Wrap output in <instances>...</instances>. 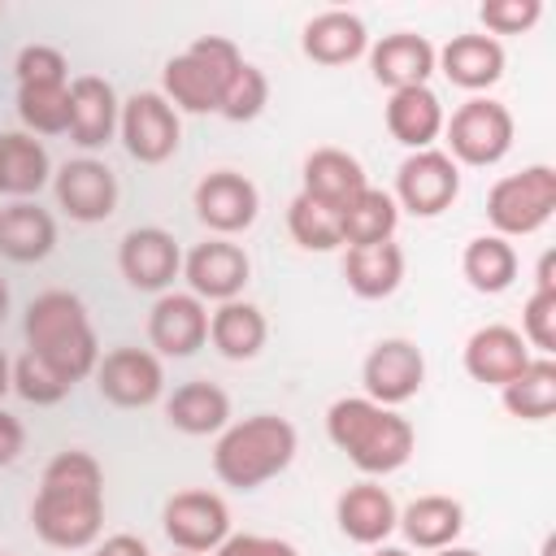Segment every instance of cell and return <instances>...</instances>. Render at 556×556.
<instances>
[{"instance_id": "cell-1", "label": "cell", "mask_w": 556, "mask_h": 556, "mask_svg": "<svg viewBox=\"0 0 556 556\" xmlns=\"http://www.w3.org/2000/svg\"><path fill=\"white\" fill-rule=\"evenodd\" d=\"M30 526L48 547L83 552L104 526V469L91 452L65 447L43 465L39 491L30 500Z\"/></svg>"}, {"instance_id": "cell-2", "label": "cell", "mask_w": 556, "mask_h": 556, "mask_svg": "<svg viewBox=\"0 0 556 556\" xmlns=\"http://www.w3.org/2000/svg\"><path fill=\"white\" fill-rule=\"evenodd\" d=\"M326 434L330 443L369 478L395 473L413 456V421L400 417L395 408H382L365 395H343L326 408Z\"/></svg>"}, {"instance_id": "cell-3", "label": "cell", "mask_w": 556, "mask_h": 556, "mask_svg": "<svg viewBox=\"0 0 556 556\" xmlns=\"http://www.w3.org/2000/svg\"><path fill=\"white\" fill-rule=\"evenodd\" d=\"M22 334H26V352H35L39 361H48L70 387H78L83 378L96 374L100 339L91 330L87 304L74 291H61V287L39 291L26 304Z\"/></svg>"}, {"instance_id": "cell-4", "label": "cell", "mask_w": 556, "mask_h": 556, "mask_svg": "<svg viewBox=\"0 0 556 556\" xmlns=\"http://www.w3.org/2000/svg\"><path fill=\"white\" fill-rule=\"evenodd\" d=\"M300 434L278 413H252L230 421L213 443V473L235 491H256L295 460Z\"/></svg>"}, {"instance_id": "cell-5", "label": "cell", "mask_w": 556, "mask_h": 556, "mask_svg": "<svg viewBox=\"0 0 556 556\" xmlns=\"http://www.w3.org/2000/svg\"><path fill=\"white\" fill-rule=\"evenodd\" d=\"M239 65H243V56L226 35H200L191 48H182L178 56L165 61L161 96L178 113H217Z\"/></svg>"}, {"instance_id": "cell-6", "label": "cell", "mask_w": 556, "mask_h": 556, "mask_svg": "<svg viewBox=\"0 0 556 556\" xmlns=\"http://www.w3.org/2000/svg\"><path fill=\"white\" fill-rule=\"evenodd\" d=\"M556 213V169L552 165H526L521 174H504L486 191V222L495 226L491 235L500 239H521L534 235L552 222Z\"/></svg>"}, {"instance_id": "cell-7", "label": "cell", "mask_w": 556, "mask_h": 556, "mask_svg": "<svg viewBox=\"0 0 556 556\" xmlns=\"http://www.w3.org/2000/svg\"><path fill=\"white\" fill-rule=\"evenodd\" d=\"M513 113L491 100V96H469L447 122H443V139H447V156L456 165H495L508 156L513 148Z\"/></svg>"}, {"instance_id": "cell-8", "label": "cell", "mask_w": 556, "mask_h": 556, "mask_svg": "<svg viewBox=\"0 0 556 556\" xmlns=\"http://www.w3.org/2000/svg\"><path fill=\"white\" fill-rule=\"evenodd\" d=\"M456 195H460V165L443 148L408 152L400 161L391 200L404 213H413V217H439L443 208H452Z\"/></svg>"}, {"instance_id": "cell-9", "label": "cell", "mask_w": 556, "mask_h": 556, "mask_svg": "<svg viewBox=\"0 0 556 556\" xmlns=\"http://www.w3.org/2000/svg\"><path fill=\"white\" fill-rule=\"evenodd\" d=\"M117 135L126 143V152L139 161V165H161L178 152L182 143V122H178V109L161 96V91H135L126 104H122V117H117Z\"/></svg>"}, {"instance_id": "cell-10", "label": "cell", "mask_w": 556, "mask_h": 556, "mask_svg": "<svg viewBox=\"0 0 556 556\" xmlns=\"http://www.w3.org/2000/svg\"><path fill=\"white\" fill-rule=\"evenodd\" d=\"M161 526H165V539L178 547V552H217L222 539L230 534V508L217 491H174L161 508Z\"/></svg>"}, {"instance_id": "cell-11", "label": "cell", "mask_w": 556, "mask_h": 556, "mask_svg": "<svg viewBox=\"0 0 556 556\" xmlns=\"http://www.w3.org/2000/svg\"><path fill=\"white\" fill-rule=\"evenodd\" d=\"M426 382V356L413 339H378L361 365V387L365 400L382 404V408H400L408 404Z\"/></svg>"}, {"instance_id": "cell-12", "label": "cell", "mask_w": 556, "mask_h": 556, "mask_svg": "<svg viewBox=\"0 0 556 556\" xmlns=\"http://www.w3.org/2000/svg\"><path fill=\"white\" fill-rule=\"evenodd\" d=\"M191 204H195V217H200L217 239H230V235H239V230H248V226L256 222V213H261V191H256V182H252L248 174H239V169H213V174H204V178L195 182Z\"/></svg>"}, {"instance_id": "cell-13", "label": "cell", "mask_w": 556, "mask_h": 556, "mask_svg": "<svg viewBox=\"0 0 556 556\" xmlns=\"http://www.w3.org/2000/svg\"><path fill=\"white\" fill-rule=\"evenodd\" d=\"M96 387L117 408H148L165 395L161 356L148 348H113L96 361Z\"/></svg>"}, {"instance_id": "cell-14", "label": "cell", "mask_w": 556, "mask_h": 556, "mask_svg": "<svg viewBox=\"0 0 556 556\" xmlns=\"http://www.w3.org/2000/svg\"><path fill=\"white\" fill-rule=\"evenodd\" d=\"M52 191H56V204L70 222H83V226H96V222H109L117 213V178L104 161L96 156H78V161H65L56 174H52Z\"/></svg>"}, {"instance_id": "cell-15", "label": "cell", "mask_w": 556, "mask_h": 556, "mask_svg": "<svg viewBox=\"0 0 556 556\" xmlns=\"http://www.w3.org/2000/svg\"><path fill=\"white\" fill-rule=\"evenodd\" d=\"M117 269L135 291H156L165 295L174 287V278L182 274V248L169 230L161 226H135L122 235L117 248Z\"/></svg>"}, {"instance_id": "cell-16", "label": "cell", "mask_w": 556, "mask_h": 556, "mask_svg": "<svg viewBox=\"0 0 556 556\" xmlns=\"http://www.w3.org/2000/svg\"><path fill=\"white\" fill-rule=\"evenodd\" d=\"M182 278H187V291L195 300H239V291L248 287L252 278V261L239 243L230 239H204L195 243L187 256H182Z\"/></svg>"}, {"instance_id": "cell-17", "label": "cell", "mask_w": 556, "mask_h": 556, "mask_svg": "<svg viewBox=\"0 0 556 556\" xmlns=\"http://www.w3.org/2000/svg\"><path fill=\"white\" fill-rule=\"evenodd\" d=\"M148 343L156 356H191L208 343V308L191 291H165L156 295L148 313Z\"/></svg>"}, {"instance_id": "cell-18", "label": "cell", "mask_w": 556, "mask_h": 556, "mask_svg": "<svg viewBox=\"0 0 556 556\" xmlns=\"http://www.w3.org/2000/svg\"><path fill=\"white\" fill-rule=\"evenodd\" d=\"M534 361V352L526 348V339L504 326V321H491V326H478L469 339H465V374L482 387H508L526 365Z\"/></svg>"}, {"instance_id": "cell-19", "label": "cell", "mask_w": 556, "mask_h": 556, "mask_svg": "<svg viewBox=\"0 0 556 556\" xmlns=\"http://www.w3.org/2000/svg\"><path fill=\"white\" fill-rule=\"evenodd\" d=\"M504 43L491 35H452L434 48V70L460 91H486L504 78Z\"/></svg>"}, {"instance_id": "cell-20", "label": "cell", "mask_w": 556, "mask_h": 556, "mask_svg": "<svg viewBox=\"0 0 556 556\" xmlns=\"http://www.w3.org/2000/svg\"><path fill=\"white\" fill-rule=\"evenodd\" d=\"M117 117H122V104H117V91L109 78L100 74H78L70 78V139L78 148H104L113 135H117Z\"/></svg>"}, {"instance_id": "cell-21", "label": "cell", "mask_w": 556, "mask_h": 556, "mask_svg": "<svg viewBox=\"0 0 556 556\" xmlns=\"http://www.w3.org/2000/svg\"><path fill=\"white\" fill-rule=\"evenodd\" d=\"M369 74L378 87L387 91H404V87H426V78L434 74V43L426 35L413 30H395L382 35L378 43H369Z\"/></svg>"}, {"instance_id": "cell-22", "label": "cell", "mask_w": 556, "mask_h": 556, "mask_svg": "<svg viewBox=\"0 0 556 556\" xmlns=\"http://www.w3.org/2000/svg\"><path fill=\"white\" fill-rule=\"evenodd\" d=\"M395 517H400V508H395L391 491H387L382 482H374V478L352 482V486L334 500V521H339L343 539H352V543H361V547L387 543V534L395 530Z\"/></svg>"}, {"instance_id": "cell-23", "label": "cell", "mask_w": 556, "mask_h": 556, "mask_svg": "<svg viewBox=\"0 0 556 556\" xmlns=\"http://www.w3.org/2000/svg\"><path fill=\"white\" fill-rule=\"evenodd\" d=\"M369 187V178H365V165L352 156V152H343V148H313L308 156H304V169H300V191L308 195V200H317V204H326V208H343L352 195H361Z\"/></svg>"}, {"instance_id": "cell-24", "label": "cell", "mask_w": 556, "mask_h": 556, "mask_svg": "<svg viewBox=\"0 0 556 556\" xmlns=\"http://www.w3.org/2000/svg\"><path fill=\"white\" fill-rule=\"evenodd\" d=\"M300 48L308 61L317 65H352L356 56L369 52V30L356 13L348 9H326L317 17L304 22V35H300Z\"/></svg>"}, {"instance_id": "cell-25", "label": "cell", "mask_w": 556, "mask_h": 556, "mask_svg": "<svg viewBox=\"0 0 556 556\" xmlns=\"http://www.w3.org/2000/svg\"><path fill=\"white\" fill-rule=\"evenodd\" d=\"M443 122H447L443 100L430 87H404V91H391L387 100V130L408 152L434 148V139L443 135Z\"/></svg>"}, {"instance_id": "cell-26", "label": "cell", "mask_w": 556, "mask_h": 556, "mask_svg": "<svg viewBox=\"0 0 556 556\" xmlns=\"http://www.w3.org/2000/svg\"><path fill=\"white\" fill-rule=\"evenodd\" d=\"M395 530H404L408 547L417 552H439V547H452L465 530V508L460 500L452 495H417L400 508L395 517Z\"/></svg>"}, {"instance_id": "cell-27", "label": "cell", "mask_w": 556, "mask_h": 556, "mask_svg": "<svg viewBox=\"0 0 556 556\" xmlns=\"http://www.w3.org/2000/svg\"><path fill=\"white\" fill-rule=\"evenodd\" d=\"M52 248H56V222L48 208L30 200H13L9 208H0V256L17 265H35Z\"/></svg>"}, {"instance_id": "cell-28", "label": "cell", "mask_w": 556, "mask_h": 556, "mask_svg": "<svg viewBox=\"0 0 556 556\" xmlns=\"http://www.w3.org/2000/svg\"><path fill=\"white\" fill-rule=\"evenodd\" d=\"M343 278L361 300H387L404 282V248L395 239L343 252Z\"/></svg>"}, {"instance_id": "cell-29", "label": "cell", "mask_w": 556, "mask_h": 556, "mask_svg": "<svg viewBox=\"0 0 556 556\" xmlns=\"http://www.w3.org/2000/svg\"><path fill=\"white\" fill-rule=\"evenodd\" d=\"M165 421L182 434H222L230 426V395L217 382H182L165 400Z\"/></svg>"}, {"instance_id": "cell-30", "label": "cell", "mask_w": 556, "mask_h": 556, "mask_svg": "<svg viewBox=\"0 0 556 556\" xmlns=\"http://www.w3.org/2000/svg\"><path fill=\"white\" fill-rule=\"evenodd\" d=\"M265 313L248 300H226L208 313V343L226 356V361H252L265 348Z\"/></svg>"}, {"instance_id": "cell-31", "label": "cell", "mask_w": 556, "mask_h": 556, "mask_svg": "<svg viewBox=\"0 0 556 556\" xmlns=\"http://www.w3.org/2000/svg\"><path fill=\"white\" fill-rule=\"evenodd\" d=\"M400 226V204L391 200V191L382 187H365L361 195H352L339 208V239L348 248H365V243H387Z\"/></svg>"}, {"instance_id": "cell-32", "label": "cell", "mask_w": 556, "mask_h": 556, "mask_svg": "<svg viewBox=\"0 0 556 556\" xmlns=\"http://www.w3.org/2000/svg\"><path fill=\"white\" fill-rule=\"evenodd\" d=\"M0 165H4V195H39L52 178V161H48V148L26 135V130H9L0 135Z\"/></svg>"}, {"instance_id": "cell-33", "label": "cell", "mask_w": 556, "mask_h": 556, "mask_svg": "<svg viewBox=\"0 0 556 556\" xmlns=\"http://www.w3.org/2000/svg\"><path fill=\"white\" fill-rule=\"evenodd\" d=\"M460 274H465V282H469L473 291L500 295V291H508L513 278H517V248H513L508 239H500V235H478V239H469L465 252H460Z\"/></svg>"}, {"instance_id": "cell-34", "label": "cell", "mask_w": 556, "mask_h": 556, "mask_svg": "<svg viewBox=\"0 0 556 556\" xmlns=\"http://www.w3.org/2000/svg\"><path fill=\"white\" fill-rule=\"evenodd\" d=\"M500 400L521 421H547L556 413V361L534 356L508 387H500Z\"/></svg>"}, {"instance_id": "cell-35", "label": "cell", "mask_w": 556, "mask_h": 556, "mask_svg": "<svg viewBox=\"0 0 556 556\" xmlns=\"http://www.w3.org/2000/svg\"><path fill=\"white\" fill-rule=\"evenodd\" d=\"M17 122L26 135H65L70 130V83L17 87Z\"/></svg>"}, {"instance_id": "cell-36", "label": "cell", "mask_w": 556, "mask_h": 556, "mask_svg": "<svg viewBox=\"0 0 556 556\" xmlns=\"http://www.w3.org/2000/svg\"><path fill=\"white\" fill-rule=\"evenodd\" d=\"M287 230H291V239L304 252H334V248H343V239H339V213L326 208V204H317V200H308L304 191L287 204Z\"/></svg>"}, {"instance_id": "cell-37", "label": "cell", "mask_w": 556, "mask_h": 556, "mask_svg": "<svg viewBox=\"0 0 556 556\" xmlns=\"http://www.w3.org/2000/svg\"><path fill=\"white\" fill-rule=\"evenodd\" d=\"M13 391H17L26 404L48 408V404H61L74 387H70L48 361H39L35 352H22V356L13 361Z\"/></svg>"}, {"instance_id": "cell-38", "label": "cell", "mask_w": 556, "mask_h": 556, "mask_svg": "<svg viewBox=\"0 0 556 556\" xmlns=\"http://www.w3.org/2000/svg\"><path fill=\"white\" fill-rule=\"evenodd\" d=\"M265 104H269V78H265V70L261 65H252V61H243L239 65V74H235V83L226 87V96H222V117L226 122H252V117H261L265 113Z\"/></svg>"}, {"instance_id": "cell-39", "label": "cell", "mask_w": 556, "mask_h": 556, "mask_svg": "<svg viewBox=\"0 0 556 556\" xmlns=\"http://www.w3.org/2000/svg\"><path fill=\"white\" fill-rule=\"evenodd\" d=\"M517 334L539 356H552L556 352V287H534V295L521 308V330Z\"/></svg>"}, {"instance_id": "cell-40", "label": "cell", "mask_w": 556, "mask_h": 556, "mask_svg": "<svg viewBox=\"0 0 556 556\" xmlns=\"http://www.w3.org/2000/svg\"><path fill=\"white\" fill-rule=\"evenodd\" d=\"M17 87H43V83H70V61L52 43H26L13 61Z\"/></svg>"}, {"instance_id": "cell-41", "label": "cell", "mask_w": 556, "mask_h": 556, "mask_svg": "<svg viewBox=\"0 0 556 556\" xmlns=\"http://www.w3.org/2000/svg\"><path fill=\"white\" fill-rule=\"evenodd\" d=\"M478 17L491 30V39L495 35H526L543 17V4L539 0H486L478 9Z\"/></svg>"}, {"instance_id": "cell-42", "label": "cell", "mask_w": 556, "mask_h": 556, "mask_svg": "<svg viewBox=\"0 0 556 556\" xmlns=\"http://www.w3.org/2000/svg\"><path fill=\"white\" fill-rule=\"evenodd\" d=\"M208 556H300L295 552V543H287V539H278V534H226L222 539V547L217 552H208Z\"/></svg>"}, {"instance_id": "cell-43", "label": "cell", "mask_w": 556, "mask_h": 556, "mask_svg": "<svg viewBox=\"0 0 556 556\" xmlns=\"http://www.w3.org/2000/svg\"><path fill=\"white\" fill-rule=\"evenodd\" d=\"M22 447H26V430H22V421H17L13 413L0 408V469H9V465L22 456Z\"/></svg>"}, {"instance_id": "cell-44", "label": "cell", "mask_w": 556, "mask_h": 556, "mask_svg": "<svg viewBox=\"0 0 556 556\" xmlns=\"http://www.w3.org/2000/svg\"><path fill=\"white\" fill-rule=\"evenodd\" d=\"M87 556H152L148 543L139 534H109L104 543H96Z\"/></svg>"}, {"instance_id": "cell-45", "label": "cell", "mask_w": 556, "mask_h": 556, "mask_svg": "<svg viewBox=\"0 0 556 556\" xmlns=\"http://www.w3.org/2000/svg\"><path fill=\"white\" fill-rule=\"evenodd\" d=\"M534 287H556V252H543L539 256V282Z\"/></svg>"}, {"instance_id": "cell-46", "label": "cell", "mask_w": 556, "mask_h": 556, "mask_svg": "<svg viewBox=\"0 0 556 556\" xmlns=\"http://www.w3.org/2000/svg\"><path fill=\"white\" fill-rule=\"evenodd\" d=\"M9 391H13V361L0 352V400H4Z\"/></svg>"}, {"instance_id": "cell-47", "label": "cell", "mask_w": 556, "mask_h": 556, "mask_svg": "<svg viewBox=\"0 0 556 556\" xmlns=\"http://www.w3.org/2000/svg\"><path fill=\"white\" fill-rule=\"evenodd\" d=\"M430 556H482V552H473V547H439V552H430Z\"/></svg>"}, {"instance_id": "cell-48", "label": "cell", "mask_w": 556, "mask_h": 556, "mask_svg": "<svg viewBox=\"0 0 556 556\" xmlns=\"http://www.w3.org/2000/svg\"><path fill=\"white\" fill-rule=\"evenodd\" d=\"M369 556H413V552H404V547H387V543H378Z\"/></svg>"}, {"instance_id": "cell-49", "label": "cell", "mask_w": 556, "mask_h": 556, "mask_svg": "<svg viewBox=\"0 0 556 556\" xmlns=\"http://www.w3.org/2000/svg\"><path fill=\"white\" fill-rule=\"evenodd\" d=\"M4 313H9V287H4V278H0V321H4Z\"/></svg>"}, {"instance_id": "cell-50", "label": "cell", "mask_w": 556, "mask_h": 556, "mask_svg": "<svg viewBox=\"0 0 556 556\" xmlns=\"http://www.w3.org/2000/svg\"><path fill=\"white\" fill-rule=\"evenodd\" d=\"M0 195H4V165H0Z\"/></svg>"}, {"instance_id": "cell-51", "label": "cell", "mask_w": 556, "mask_h": 556, "mask_svg": "<svg viewBox=\"0 0 556 556\" xmlns=\"http://www.w3.org/2000/svg\"><path fill=\"white\" fill-rule=\"evenodd\" d=\"M174 556H200V552H174Z\"/></svg>"}, {"instance_id": "cell-52", "label": "cell", "mask_w": 556, "mask_h": 556, "mask_svg": "<svg viewBox=\"0 0 556 556\" xmlns=\"http://www.w3.org/2000/svg\"><path fill=\"white\" fill-rule=\"evenodd\" d=\"M0 556H9V552H0Z\"/></svg>"}]
</instances>
